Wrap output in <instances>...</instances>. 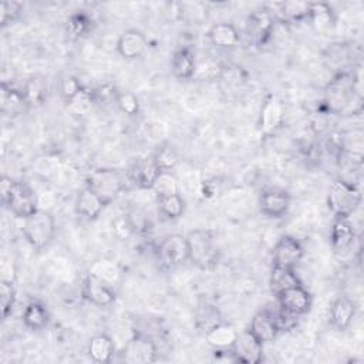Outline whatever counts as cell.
Returning a JSON list of instances; mask_svg holds the SVG:
<instances>
[{
    "mask_svg": "<svg viewBox=\"0 0 364 364\" xmlns=\"http://www.w3.org/2000/svg\"><path fill=\"white\" fill-rule=\"evenodd\" d=\"M361 101L357 92L355 75L347 71L336 74L324 88V105L333 114L351 111V105Z\"/></svg>",
    "mask_w": 364,
    "mask_h": 364,
    "instance_id": "6da1fadb",
    "label": "cell"
},
{
    "mask_svg": "<svg viewBox=\"0 0 364 364\" xmlns=\"http://www.w3.org/2000/svg\"><path fill=\"white\" fill-rule=\"evenodd\" d=\"M1 203L16 218L26 219L38 209V199L31 186L23 181L3 176L0 182Z\"/></svg>",
    "mask_w": 364,
    "mask_h": 364,
    "instance_id": "7a4b0ae2",
    "label": "cell"
},
{
    "mask_svg": "<svg viewBox=\"0 0 364 364\" xmlns=\"http://www.w3.org/2000/svg\"><path fill=\"white\" fill-rule=\"evenodd\" d=\"M188 260L200 269H212L219 260L215 233L209 229H195L186 235Z\"/></svg>",
    "mask_w": 364,
    "mask_h": 364,
    "instance_id": "3957f363",
    "label": "cell"
},
{
    "mask_svg": "<svg viewBox=\"0 0 364 364\" xmlns=\"http://www.w3.org/2000/svg\"><path fill=\"white\" fill-rule=\"evenodd\" d=\"M361 203V192L355 183L347 179L334 181L327 193V206L330 212L340 218H350Z\"/></svg>",
    "mask_w": 364,
    "mask_h": 364,
    "instance_id": "277c9868",
    "label": "cell"
},
{
    "mask_svg": "<svg viewBox=\"0 0 364 364\" xmlns=\"http://www.w3.org/2000/svg\"><path fill=\"white\" fill-rule=\"evenodd\" d=\"M23 235L33 249L41 250L47 247L55 235V220L53 215L47 210L37 209L23 219Z\"/></svg>",
    "mask_w": 364,
    "mask_h": 364,
    "instance_id": "5b68a950",
    "label": "cell"
},
{
    "mask_svg": "<svg viewBox=\"0 0 364 364\" xmlns=\"http://www.w3.org/2000/svg\"><path fill=\"white\" fill-rule=\"evenodd\" d=\"M85 186L91 188L108 205L124 189V179L117 169L100 168L87 176Z\"/></svg>",
    "mask_w": 364,
    "mask_h": 364,
    "instance_id": "8992f818",
    "label": "cell"
},
{
    "mask_svg": "<svg viewBox=\"0 0 364 364\" xmlns=\"http://www.w3.org/2000/svg\"><path fill=\"white\" fill-rule=\"evenodd\" d=\"M121 355L122 360L129 364H148L156 360L158 348L151 337L138 333L128 340Z\"/></svg>",
    "mask_w": 364,
    "mask_h": 364,
    "instance_id": "52a82bcc",
    "label": "cell"
},
{
    "mask_svg": "<svg viewBox=\"0 0 364 364\" xmlns=\"http://www.w3.org/2000/svg\"><path fill=\"white\" fill-rule=\"evenodd\" d=\"M230 351L237 363L257 364L263 360V343L250 330L237 333Z\"/></svg>",
    "mask_w": 364,
    "mask_h": 364,
    "instance_id": "ba28073f",
    "label": "cell"
},
{
    "mask_svg": "<svg viewBox=\"0 0 364 364\" xmlns=\"http://www.w3.org/2000/svg\"><path fill=\"white\" fill-rule=\"evenodd\" d=\"M158 259L161 266L166 270L179 266L188 260V243L186 236L172 233L166 236L158 247Z\"/></svg>",
    "mask_w": 364,
    "mask_h": 364,
    "instance_id": "9c48e42d",
    "label": "cell"
},
{
    "mask_svg": "<svg viewBox=\"0 0 364 364\" xmlns=\"http://www.w3.org/2000/svg\"><path fill=\"white\" fill-rule=\"evenodd\" d=\"M303 256L304 249L301 243L296 237L284 235L277 240V243L273 247L272 262L273 266L294 269L300 263Z\"/></svg>",
    "mask_w": 364,
    "mask_h": 364,
    "instance_id": "30bf717a",
    "label": "cell"
},
{
    "mask_svg": "<svg viewBox=\"0 0 364 364\" xmlns=\"http://www.w3.org/2000/svg\"><path fill=\"white\" fill-rule=\"evenodd\" d=\"M82 296L98 307L111 306L115 301V291L98 273H88L82 282Z\"/></svg>",
    "mask_w": 364,
    "mask_h": 364,
    "instance_id": "8fae6325",
    "label": "cell"
},
{
    "mask_svg": "<svg viewBox=\"0 0 364 364\" xmlns=\"http://www.w3.org/2000/svg\"><path fill=\"white\" fill-rule=\"evenodd\" d=\"M290 208V195L282 188H267L262 192L259 209L267 218H282Z\"/></svg>",
    "mask_w": 364,
    "mask_h": 364,
    "instance_id": "7c38bea8",
    "label": "cell"
},
{
    "mask_svg": "<svg viewBox=\"0 0 364 364\" xmlns=\"http://www.w3.org/2000/svg\"><path fill=\"white\" fill-rule=\"evenodd\" d=\"M276 299L282 309L296 316L306 314L311 307V294L301 284L282 291L276 296Z\"/></svg>",
    "mask_w": 364,
    "mask_h": 364,
    "instance_id": "4fadbf2b",
    "label": "cell"
},
{
    "mask_svg": "<svg viewBox=\"0 0 364 364\" xmlns=\"http://www.w3.org/2000/svg\"><path fill=\"white\" fill-rule=\"evenodd\" d=\"M148 47L146 38L142 31L136 28L125 30L117 41V53L125 60L139 58Z\"/></svg>",
    "mask_w": 364,
    "mask_h": 364,
    "instance_id": "5bb4252c",
    "label": "cell"
},
{
    "mask_svg": "<svg viewBox=\"0 0 364 364\" xmlns=\"http://www.w3.org/2000/svg\"><path fill=\"white\" fill-rule=\"evenodd\" d=\"M28 107L23 90H17L6 82L0 87V111L7 117H16L23 114Z\"/></svg>",
    "mask_w": 364,
    "mask_h": 364,
    "instance_id": "9a60e30c",
    "label": "cell"
},
{
    "mask_svg": "<svg viewBox=\"0 0 364 364\" xmlns=\"http://www.w3.org/2000/svg\"><path fill=\"white\" fill-rule=\"evenodd\" d=\"M105 202L88 186H84L78 195H77V199H75V210L80 216L88 219V220H92V219H97L102 209L105 208Z\"/></svg>",
    "mask_w": 364,
    "mask_h": 364,
    "instance_id": "2e32d148",
    "label": "cell"
},
{
    "mask_svg": "<svg viewBox=\"0 0 364 364\" xmlns=\"http://www.w3.org/2000/svg\"><path fill=\"white\" fill-rule=\"evenodd\" d=\"M274 26V18L267 10H256L247 18V33L249 36L263 44L272 34Z\"/></svg>",
    "mask_w": 364,
    "mask_h": 364,
    "instance_id": "e0dca14e",
    "label": "cell"
},
{
    "mask_svg": "<svg viewBox=\"0 0 364 364\" xmlns=\"http://www.w3.org/2000/svg\"><path fill=\"white\" fill-rule=\"evenodd\" d=\"M355 316V304L348 297H338L330 309V323L337 331H346Z\"/></svg>",
    "mask_w": 364,
    "mask_h": 364,
    "instance_id": "ac0fdd59",
    "label": "cell"
},
{
    "mask_svg": "<svg viewBox=\"0 0 364 364\" xmlns=\"http://www.w3.org/2000/svg\"><path fill=\"white\" fill-rule=\"evenodd\" d=\"M330 240L334 252L343 253L353 246L355 240V230L348 218H340L334 220L330 233Z\"/></svg>",
    "mask_w": 364,
    "mask_h": 364,
    "instance_id": "d6986e66",
    "label": "cell"
},
{
    "mask_svg": "<svg viewBox=\"0 0 364 364\" xmlns=\"http://www.w3.org/2000/svg\"><path fill=\"white\" fill-rule=\"evenodd\" d=\"M171 71L179 81L191 80L196 71L195 54L186 47L176 50L171 58Z\"/></svg>",
    "mask_w": 364,
    "mask_h": 364,
    "instance_id": "ffe728a7",
    "label": "cell"
},
{
    "mask_svg": "<svg viewBox=\"0 0 364 364\" xmlns=\"http://www.w3.org/2000/svg\"><path fill=\"white\" fill-rule=\"evenodd\" d=\"M159 172L161 171L155 165L154 159L149 158V159H141V161L135 162L129 171V176L136 188L152 189L154 182H155L156 176L159 175Z\"/></svg>",
    "mask_w": 364,
    "mask_h": 364,
    "instance_id": "44dd1931",
    "label": "cell"
},
{
    "mask_svg": "<svg viewBox=\"0 0 364 364\" xmlns=\"http://www.w3.org/2000/svg\"><path fill=\"white\" fill-rule=\"evenodd\" d=\"M209 41L218 48H232L239 44L240 34L230 23H216L208 31Z\"/></svg>",
    "mask_w": 364,
    "mask_h": 364,
    "instance_id": "7402d4cb",
    "label": "cell"
},
{
    "mask_svg": "<svg viewBox=\"0 0 364 364\" xmlns=\"http://www.w3.org/2000/svg\"><path fill=\"white\" fill-rule=\"evenodd\" d=\"M283 117H284V109H283L282 102L277 98L270 97L262 108V114H260L262 131L264 134L274 132L282 125Z\"/></svg>",
    "mask_w": 364,
    "mask_h": 364,
    "instance_id": "603a6c76",
    "label": "cell"
},
{
    "mask_svg": "<svg viewBox=\"0 0 364 364\" xmlns=\"http://www.w3.org/2000/svg\"><path fill=\"white\" fill-rule=\"evenodd\" d=\"M249 330L263 344L269 343V341H273V338H276V336L279 334V330H277V327L274 324V320H273L269 310H260L259 313H256L252 318Z\"/></svg>",
    "mask_w": 364,
    "mask_h": 364,
    "instance_id": "cb8c5ba5",
    "label": "cell"
},
{
    "mask_svg": "<svg viewBox=\"0 0 364 364\" xmlns=\"http://www.w3.org/2000/svg\"><path fill=\"white\" fill-rule=\"evenodd\" d=\"M87 353L90 358L95 363H109L115 353V344L109 336L101 333L90 340Z\"/></svg>",
    "mask_w": 364,
    "mask_h": 364,
    "instance_id": "d4e9b609",
    "label": "cell"
},
{
    "mask_svg": "<svg viewBox=\"0 0 364 364\" xmlns=\"http://www.w3.org/2000/svg\"><path fill=\"white\" fill-rule=\"evenodd\" d=\"M237 336V331L223 321L215 324L209 330L205 331V338L210 347L215 350L218 348H230L235 343V338Z\"/></svg>",
    "mask_w": 364,
    "mask_h": 364,
    "instance_id": "484cf974",
    "label": "cell"
},
{
    "mask_svg": "<svg viewBox=\"0 0 364 364\" xmlns=\"http://www.w3.org/2000/svg\"><path fill=\"white\" fill-rule=\"evenodd\" d=\"M301 284L299 276L296 274L294 269H289V267H279V266H273L272 272H270V277H269V286H270V291L277 296L282 291L293 287V286H299Z\"/></svg>",
    "mask_w": 364,
    "mask_h": 364,
    "instance_id": "4316f807",
    "label": "cell"
},
{
    "mask_svg": "<svg viewBox=\"0 0 364 364\" xmlns=\"http://www.w3.org/2000/svg\"><path fill=\"white\" fill-rule=\"evenodd\" d=\"M317 31H327L334 26L336 17L330 4L324 1L310 3V14L307 18Z\"/></svg>",
    "mask_w": 364,
    "mask_h": 364,
    "instance_id": "83f0119b",
    "label": "cell"
},
{
    "mask_svg": "<svg viewBox=\"0 0 364 364\" xmlns=\"http://www.w3.org/2000/svg\"><path fill=\"white\" fill-rule=\"evenodd\" d=\"M23 323L27 328L30 330H41L47 326L48 323V311L46 309V306L40 301H30L24 310H23Z\"/></svg>",
    "mask_w": 364,
    "mask_h": 364,
    "instance_id": "f1b7e54d",
    "label": "cell"
},
{
    "mask_svg": "<svg viewBox=\"0 0 364 364\" xmlns=\"http://www.w3.org/2000/svg\"><path fill=\"white\" fill-rule=\"evenodd\" d=\"M179 179L172 171H164L159 172L156 176L152 191L155 192L156 198H165L171 195H178L179 193Z\"/></svg>",
    "mask_w": 364,
    "mask_h": 364,
    "instance_id": "f546056e",
    "label": "cell"
},
{
    "mask_svg": "<svg viewBox=\"0 0 364 364\" xmlns=\"http://www.w3.org/2000/svg\"><path fill=\"white\" fill-rule=\"evenodd\" d=\"M176 6H178L176 11L179 17L188 24H199L208 16L206 6L199 1H183V3H178Z\"/></svg>",
    "mask_w": 364,
    "mask_h": 364,
    "instance_id": "4dcf8cb0",
    "label": "cell"
},
{
    "mask_svg": "<svg viewBox=\"0 0 364 364\" xmlns=\"http://www.w3.org/2000/svg\"><path fill=\"white\" fill-rule=\"evenodd\" d=\"M23 94L28 107L40 105L47 98V84L40 77H31L23 87Z\"/></svg>",
    "mask_w": 364,
    "mask_h": 364,
    "instance_id": "1f68e13d",
    "label": "cell"
},
{
    "mask_svg": "<svg viewBox=\"0 0 364 364\" xmlns=\"http://www.w3.org/2000/svg\"><path fill=\"white\" fill-rule=\"evenodd\" d=\"M124 222H125V225L128 226V229L132 233H138V235H144V233L149 232V229L152 228V222H151L149 213H146L141 208L129 209L127 212V215H125Z\"/></svg>",
    "mask_w": 364,
    "mask_h": 364,
    "instance_id": "d6a6232c",
    "label": "cell"
},
{
    "mask_svg": "<svg viewBox=\"0 0 364 364\" xmlns=\"http://www.w3.org/2000/svg\"><path fill=\"white\" fill-rule=\"evenodd\" d=\"M158 209L166 219H178L185 212V200L179 193L158 198Z\"/></svg>",
    "mask_w": 364,
    "mask_h": 364,
    "instance_id": "836d02e7",
    "label": "cell"
},
{
    "mask_svg": "<svg viewBox=\"0 0 364 364\" xmlns=\"http://www.w3.org/2000/svg\"><path fill=\"white\" fill-rule=\"evenodd\" d=\"M82 85L75 75L64 74L58 81V92L65 102H74V100L82 92Z\"/></svg>",
    "mask_w": 364,
    "mask_h": 364,
    "instance_id": "e575fe53",
    "label": "cell"
},
{
    "mask_svg": "<svg viewBox=\"0 0 364 364\" xmlns=\"http://www.w3.org/2000/svg\"><path fill=\"white\" fill-rule=\"evenodd\" d=\"M280 7L283 17L290 21L307 20L310 14V3L307 1H284Z\"/></svg>",
    "mask_w": 364,
    "mask_h": 364,
    "instance_id": "d590c367",
    "label": "cell"
},
{
    "mask_svg": "<svg viewBox=\"0 0 364 364\" xmlns=\"http://www.w3.org/2000/svg\"><path fill=\"white\" fill-rule=\"evenodd\" d=\"M152 159H154L155 165L158 166V169L161 172H164V171H172L176 166L179 156L172 146L162 145L161 148L156 149Z\"/></svg>",
    "mask_w": 364,
    "mask_h": 364,
    "instance_id": "8d00e7d4",
    "label": "cell"
},
{
    "mask_svg": "<svg viewBox=\"0 0 364 364\" xmlns=\"http://www.w3.org/2000/svg\"><path fill=\"white\" fill-rule=\"evenodd\" d=\"M219 80L225 90H235L246 81V74L237 65H228L220 71Z\"/></svg>",
    "mask_w": 364,
    "mask_h": 364,
    "instance_id": "74e56055",
    "label": "cell"
},
{
    "mask_svg": "<svg viewBox=\"0 0 364 364\" xmlns=\"http://www.w3.org/2000/svg\"><path fill=\"white\" fill-rule=\"evenodd\" d=\"M67 27L71 36L74 37H82L90 33L92 28L91 18L84 13H74L67 20Z\"/></svg>",
    "mask_w": 364,
    "mask_h": 364,
    "instance_id": "f35d334b",
    "label": "cell"
},
{
    "mask_svg": "<svg viewBox=\"0 0 364 364\" xmlns=\"http://www.w3.org/2000/svg\"><path fill=\"white\" fill-rule=\"evenodd\" d=\"M16 301V290L13 286V282L1 280L0 282V309H1V317L7 318L9 314L13 310Z\"/></svg>",
    "mask_w": 364,
    "mask_h": 364,
    "instance_id": "ab89813d",
    "label": "cell"
},
{
    "mask_svg": "<svg viewBox=\"0 0 364 364\" xmlns=\"http://www.w3.org/2000/svg\"><path fill=\"white\" fill-rule=\"evenodd\" d=\"M270 314H272V317L274 320V324H276L279 333L280 331H290V330H293L297 326V317L299 316H296V314L282 309L280 306L277 307V310L270 311Z\"/></svg>",
    "mask_w": 364,
    "mask_h": 364,
    "instance_id": "60d3db41",
    "label": "cell"
},
{
    "mask_svg": "<svg viewBox=\"0 0 364 364\" xmlns=\"http://www.w3.org/2000/svg\"><path fill=\"white\" fill-rule=\"evenodd\" d=\"M115 104L127 115H135L139 112V100L129 91H118Z\"/></svg>",
    "mask_w": 364,
    "mask_h": 364,
    "instance_id": "b9f144b4",
    "label": "cell"
},
{
    "mask_svg": "<svg viewBox=\"0 0 364 364\" xmlns=\"http://www.w3.org/2000/svg\"><path fill=\"white\" fill-rule=\"evenodd\" d=\"M23 9V3L20 1H1L0 3V21L1 26H6L14 21Z\"/></svg>",
    "mask_w": 364,
    "mask_h": 364,
    "instance_id": "7bdbcfd3",
    "label": "cell"
}]
</instances>
